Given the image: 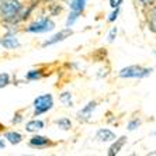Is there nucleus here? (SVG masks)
<instances>
[{"mask_svg":"<svg viewBox=\"0 0 156 156\" xmlns=\"http://www.w3.org/2000/svg\"><path fill=\"white\" fill-rule=\"evenodd\" d=\"M55 124L58 125L61 129L63 131H69L72 128V121L69 118H66V117H62V118H58V120L55 121Z\"/></svg>","mask_w":156,"mask_h":156,"instance_id":"2eb2a0df","label":"nucleus"},{"mask_svg":"<svg viewBox=\"0 0 156 156\" xmlns=\"http://www.w3.org/2000/svg\"><path fill=\"white\" fill-rule=\"evenodd\" d=\"M115 37H117V27H113L111 31L108 33V42H113L115 40Z\"/></svg>","mask_w":156,"mask_h":156,"instance_id":"412c9836","label":"nucleus"},{"mask_svg":"<svg viewBox=\"0 0 156 156\" xmlns=\"http://www.w3.org/2000/svg\"><path fill=\"white\" fill-rule=\"evenodd\" d=\"M139 3L144 6V7H151V6H153L155 4L156 0H138Z\"/></svg>","mask_w":156,"mask_h":156,"instance_id":"4be33fe9","label":"nucleus"},{"mask_svg":"<svg viewBox=\"0 0 156 156\" xmlns=\"http://www.w3.org/2000/svg\"><path fill=\"white\" fill-rule=\"evenodd\" d=\"M118 14H120V7H117V9H114V11L110 14V17L107 18V21L108 23H114L118 18Z\"/></svg>","mask_w":156,"mask_h":156,"instance_id":"aec40b11","label":"nucleus"},{"mask_svg":"<svg viewBox=\"0 0 156 156\" xmlns=\"http://www.w3.org/2000/svg\"><path fill=\"white\" fill-rule=\"evenodd\" d=\"M44 121H41V120H31V121H28V122L26 124V131L27 132H37V131H40V129H42L44 128Z\"/></svg>","mask_w":156,"mask_h":156,"instance_id":"f8f14e48","label":"nucleus"},{"mask_svg":"<svg viewBox=\"0 0 156 156\" xmlns=\"http://www.w3.org/2000/svg\"><path fill=\"white\" fill-rule=\"evenodd\" d=\"M59 101L65 107H72L73 101H72V93L70 91H63L61 96H59Z\"/></svg>","mask_w":156,"mask_h":156,"instance_id":"dca6fc26","label":"nucleus"},{"mask_svg":"<svg viewBox=\"0 0 156 156\" xmlns=\"http://www.w3.org/2000/svg\"><path fill=\"white\" fill-rule=\"evenodd\" d=\"M155 135H156V131H155Z\"/></svg>","mask_w":156,"mask_h":156,"instance_id":"cd10ccee","label":"nucleus"},{"mask_svg":"<svg viewBox=\"0 0 156 156\" xmlns=\"http://www.w3.org/2000/svg\"><path fill=\"white\" fill-rule=\"evenodd\" d=\"M28 145H30V148H34V149H44V148L51 146L52 142L49 141L47 136H42V135H34L33 138L28 141Z\"/></svg>","mask_w":156,"mask_h":156,"instance_id":"0eeeda50","label":"nucleus"},{"mask_svg":"<svg viewBox=\"0 0 156 156\" xmlns=\"http://www.w3.org/2000/svg\"><path fill=\"white\" fill-rule=\"evenodd\" d=\"M23 121V117H21V114L20 113H17L14 115V118H13V124H20Z\"/></svg>","mask_w":156,"mask_h":156,"instance_id":"393cba45","label":"nucleus"},{"mask_svg":"<svg viewBox=\"0 0 156 156\" xmlns=\"http://www.w3.org/2000/svg\"><path fill=\"white\" fill-rule=\"evenodd\" d=\"M72 34H73V31L70 30V27H66V28L61 30L59 33H56L55 35H52L49 40L45 41V42L42 44V47L45 48V47H49V45H54V44H58V42H61V41L66 40V38H68V37H70Z\"/></svg>","mask_w":156,"mask_h":156,"instance_id":"423d86ee","label":"nucleus"},{"mask_svg":"<svg viewBox=\"0 0 156 156\" xmlns=\"http://www.w3.org/2000/svg\"><path fill=\"white\" fill-rule=\"evenodd\" d=\"M0 2H3V0H0Z\"/></svg>","mask_w":156,"mask_h":156,"instance_id":"c85d7f7f","label":"nucleus"},{"mask_svg":"<svg viewBox=\"0 0 156 156\" xmlns=\"http://www.w3.org/2000/svg\"><path fill=\"white\" fill-rule=\"evenodd\" d=\"M96 107H97V101H89L83 108L77 113V120L79 121H89L91 114H93V111L96 110Z\"/></svg>","mask_w":156,"mask_h":156,"instance_id":"6e6552de","label":"nucleus"},{"mask_svg":"<svg viewBox=\"0 0 156 156\" xmlns=\"http://www.w3.org/2000/svg\"><path fill=\"white\" fill-rule=\"evenodd\" d=\"M21 6L23 4L18 0H3V2H0V17H3L6 23L13 24Z\"/></svg>","mask_w":156,"mask_h":156,"instance_id":"f257e3e1","label":"nucleus"},{"mask_svg":"<svg viewBox=\"0 0 156 156\" xmlns=\"http://www.w3.org/2000/svg\"><path fill=\"white\" fill-rule=\"evenodd\" d=\"M6 148V144H4L3 139H0V149H4Z\"/></svg>","mask_w":156,"mask_h":156,"instance_id":"a878e982","label":"nucleus"},{"mask_svg":"<svg viewBox=\"0 0 156 156\" xmlns=\"http://www.w3.org/2000/svg\"><path fill=\"white\" fill-rule=\"evenodd\" d=\"M0 45L4 48V49H17L20 47V42H18L17 37L14 34H7L0 38Z\"/></svg>","mask_w":156,"mask_h":156,"instance_id":"1a4fd4ad","label":"nucleus"},{"mask_svg":"<svg viewBox=\"0 0 156 156\" xmlns=\"http://www.w3.org/2000/svg\"><path fill=\"white\" fill-rule=\"evenodd\" d=\"M115 138L117 135L111 129H108V128H100L96 132V139L100 142H113Z\"/></svg>","mask_w":156,"mask_h":156,"instance_id":"9d476101","label":"nucleus"},{"mask_svg":"<svg viewBox=\"0 0 156 156\" xmlns=\"http://www.w3.org/2000/svg\"><path fill=\"white\" fill-rule=\"evenodd\" d=\"M4 139H7L13 145H17V144H20L23 141V135L18 134L17 131H9V132L4 134Z\"/></svg>","mask_w":156,"mask_h":156,"instance_id":"ddd939ff","label":"nucleus"},{"mask_svg":"<svg viewBox=\"0 0 156 156\" xmlns=\"http://www.w3.org/2000/svg\"><path fill=\"white\" fill-rule=\"evenodd\" d=\"M3 128H4V125L2 122H0V131H3Z\"/></svg>","mask_w":156,"mask_h":156,"instance_id":"bb28decb","label":"nucleus"},{"mask_svg":"<svg viewBox=\"0 0 156 156\" xmlns=\"http://www.w3.org/2000/svg\"><path fill=\"white\" fill-rule=\"evenodd\" d=\"M108 3L110 6L113 9H117V7H120L121 4H122V0H108Z\"/></svg>","mask_w":156,"mask_h":156,"instance_id":"5701e85b","label":"nucleus"},{"mask_svg":"<svg viewBox=\"0 0 156 156\" xmlns=\"http://www.w3.org/2000/svg\"><path fill=\"white\" fill-rule=\"evenodd\" d=\"M86 3H87V0H70V4H69L70 13L68 16V20H66V27H72L76 23L79 16L86 9Z\"/></svg>","mask_w":156,"mask_h":156,"instance_id":"39448f33","label":"nucleus"},{"mask_svg":"<svg viewBox=\"0 0 156 156\" xmlns=\"http://www.w3.org/2000/svg\"><path fill=\"white\" fill-rule=\"evenodd\" d=\"M152 68H144V66L139 65H131L127 68H122L120 70V77L122 79H144V77H148L151 73H152Z\"/></svg>","mask_w":156,"mask_h":156,"instance_id":"f03ea898","label":"nucleus"},{"mask_svg":"<svg viewBox=\"0 0 156 156\" xmlns=\"http://www.w3.org/2000/svg\"><path fill=\"white\" fill-rule=\"evenodd\" d=\"M139 125H141V120L139 118H134V120H131L128 122V131H135Z\"/></svg>","mask_w":156,"mask_h":156,"instance_id":"6ab92c4d","label":"nucleus"},{"mask_svg":"<svg viewBox=\"0 0 156 156\" xmlns=\"http://www.w3.org/2000/svg\"><path fill=\"white\" fill-rule=\"evenodd\" d=\"M41 77H42V72H41V69L30 70V72L26 75L27 80H37V79H41Z\"/></svg>","mask_w":156,"mask_h":156,"instance_id":"f3484780","label":"nucleus"},{"mask_svg":"<svg viewBox=\"0 0 156 156\" xmlns=\"http://www.w3.org/2000/svg\"><path fill=\"white\" fill-rule=\"evenodd\" d=\"M55 28V23L52 21L51 18L44 17L40 18L38 21L31 23L28 27H26L27 33H34V34H41V33H48V31H52Z\"/></svg>","mask_w":156,"mask_h":156,"instance_id":"20e7f679","label":"nucleus"},{"mask_svg":"<svg viewBox=\"0 0 156 156\" xmlns=\"http://www.w3.org/2000/svg\"><path fill=\"white\" fill-rule=\"evenodd\" d=\"M33 2H35V0H33Z\"/></svg>","mask_w":156,"mask_h":156,"instance_id":"c756f323","label":"nucleus"},{"mask_svg":"<svg viewBox=\"0 0 156 156\" xmlns=\"http://www.w3.org/2000/svg\"><path fill=\"white\" fill-rule=\"evenodd\" d=\"M155 55H156V52H155Z\"/></svg>","mask_w":156,"mask_h":156,"instance_id":"7c9ffc66","label":"nucleus"},{"mask_svg":"<svg viewBox=\"0 0 156 156\" xmlns=\"http://www.w3.org/2000/svg\"><path fill=\"white\" fill-rule=\"evenodd\" d=\"M151 11H149V17H148V24H149V28L151 31L156 33V4L155 6H151Z\"/></svg>","mask_w":156,"mask_h":156,"instance_id":"4468645a","label":"nucleus"},{"mask_svg":"<svg viewBox=\"0 0 156 156\" xmlns=\"http://www.w3.org/2000/svg\"><path fill=\"white\" fill-rule=\"evenodd\" d=\"M61 10H62L61 6H59V4H55V6H52V7H51V14L52 16L58 14V13H61Z\"/></svg>","mask_w":156,"mask_h":156,"instance_id":"b1692460","label":"nucleus"},{"mask_svg":"<svg viewBox=\"0 0 156 156\" xmlns=\"http://www.w3.org/2000/svg\"><path fill=\"white\" fill-rule=\"evenodd\" d=\"M34 117H40L41 114L48 113L49 110H52L54 107V97L51 93H45L41 94L34 100Z\"/></svg>","mask_w":156,"mask_h":156,"instance_id":"7ed1b4c3","label":"nucleus"},{"mask_svg":"<svg viewBox=\"0 0 156 156\" xmlns=\"http://www.w3.org/2000/svg\"><path fill=\"white\" fill-rule=\"evenodd\" d=\"M9 83H10V76L7 73H0V89L6 87Z\"/></svg>","mask_w":156,"mask_h":156,"instance_id":"a211bd4d","label":"nucleus"},{"mask_svg":"<svg viewBox=\"0 0 156 156\" xmlns=\"http://www.w3.org/2000/svg\"><path fill=\"white\" fill-rule=\"evenodd\" d=\"M125 142H127V136H120V138H115L113 141V145L110 146L107 155H108V156L118 155V153H120V151L122 149V146L125 145Z\"/></svg>","mask_w":156,"mask_h":156,"instance_id":"9b49d317","label":"nucleus"}]
</instances>
